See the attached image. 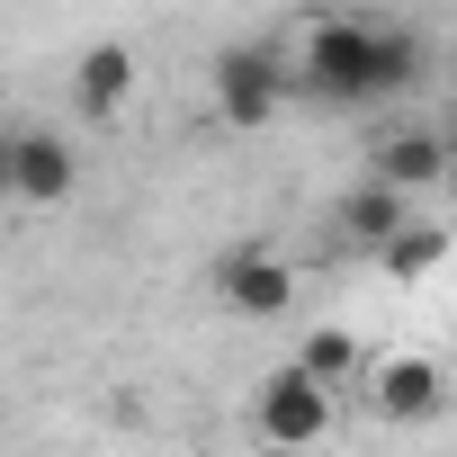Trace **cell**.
Returning <instances> with one entry per match:
<instances>
[{"instance_id":"cell-1","label":"cell","mask_w":457,"mask_h":457,"mask_svg":"<svg viewBox=\"0 0 457 457\" xmlns=\"http://www.w3.org/2000/svg\"><path fill=\"white\" fill-rule=\"evenodd\" d=\"M287 81L314 90V99H332V108H368V99H386V90H377V19H314L305 46H296V72H287Z\"/></svg>"},{"instance_id":"cell-2","label":"cell","mask_w":457,"mask_h":457,"mask_svg":"<svg viewBox=\"0 0 457 457\" xmlns=\"http://www.w3.org/2000/svg\"><path fill=\"white\" fill-rule=\"evenodd\" d=\"M252 430H261V448H296V457H314L323 430H332V395H323L314 377H296V368H270L261 395H252Z\"/></svg>"},{"instance_id":"cell-3","label":"cell","mask_w":457,"mask_h":457,"mask_svg":"<svg viewBox=\"0 0 457 457\" xmlns=\"http://www.w3.org/2000/svg\"><path fill=\"white\" fill-rule=\"evenodd\" d=\"M287 99V63L270 46H224L215 54V117L224 126H270Z\"/></svg>"},{"instance_id":"cell-4","label":"cell","mask_w":457,"mask_h":457,"mask_svg":"<svg viewBox=\"0 0 457 457\" xmlns=\"http://www.w3.org/2000/svg\"><path fill=\"white\" fill-rule=\"evenodd\" d=\"M368 179H377V188H395V197L412 206L421 188H439V179H448V135H439V126H386V135L368 144Z\"/></svg>"},{"instance_id":"cell-5","label":"cell","mask_w":457,"mask_h":457,"mask_svg":"<svg viewBox=\"0 0 457 457\" xmlns=\"http://www.w3.org/2000/svg\"><path fill=\"white\" fill-rule=\"evenodd\" d=\"M215 296L234 305V314H252V323H270V314H287L296 305V261H278V252H224L215 261Z\"/></svg>"},{"instance_id":"cell-6","label":"cell","mask_w":457,"mask_h":457,"mask_svg":"<svg viewBox=\"0 0 457 457\" xmlns=\"http://www.w3.org/2000/svg\"><path fill=\"white\" fill-rule=\"evenodd\" d=\"M368 403L395 430H421V421L448 412V377H439V359H377L368 368Z\"/></svg>"},{"instance_id":"cell-7","label":"cell","mask_w":457,"mask_h":457,"mask_svg":"<svg viewBox=\"0 0 457 457\" xmlns=\"http://www.w3.org/2000/svg\"><path fill=\"white\" fill-rule=\"evenodd\" d=\"M81 188V153L63 144V135H19L10 126V197H28V206H63Z\"/></svg>"},{"instance_id":"cell-8","label":"cell","mask_w":457,"mask_h":457,"mask_svg":"<svg viewBox=\"0 0 457 457\" xmlns=\"http://www.w3.org/2000/svg\"><path fill=\"white\" fill-rule=\"evenodd\" d=\"M135 99V46H117V37H99V46H81V63H72V108L81 117H117Z\"/></svg>"},{"instance_id":"cell-9","label":"cell","mask_w":457,"mask_h":457,"mask_svg":"<svg viewBox=\"0 0 457 457\" xmlns=\"http://www.w3.org/2000/svg\"><path fill=\"white\" fill-rule=\"evenodd\" d=\"M377 261H386V287H421V278L448 261V224H439V215H403Z\"/></svg>"},{"instance_id":"cell-10","label":"cell","mask_w":457,"mask_h":457,"mask_svg":"<svg viewBox=\"0 0 457 457\" xmlns=\"http://www.w3.org/2000/svg\"><path fill=\"white\" fill-rule=\"evenodd\" d=\"M332 215H341V234H350L359 252H386V234H395V224H403L412 206H403L395 188H377V179H359V188H350V197H341Z\"/></svg>"},{"instance_id":"cell-11","label":"cell","mask_w":457,"mask_h":457,"mask_svg":"<svg viewBox=\"0 0 457 457\" xmlns=\"http://www.w3.org/2000/svg\"><path fill=\"white\" fill-rule=\"evenodd\" d=\"M296 377H314L323 395H332V377H350V368H368V350H359V332H341V323H323V332H305V350L287 359Z\"/></svg>"},{"instance_id":"cell-12","label":"cell","mask_w":457,"mask_h":457,"mask_svg":"<svg viewBox=\"0 0 457 457\" xmlns=\"http://www.w3.org/2000/svg\"><path fill=\"white\" fill-rule=\"evenodd\" d=\"M0 197H10V126H0Z\"/></svg>"},{"instance_id":"cell-13","label":"cell","mask_w":457,"mask_h":457,"mask_svg":"<svg viewBox=\"0 0 457 457\" xmlns=\"http://www.w3.org/2000/svg\"><path fill=\"white\" fill-rule=\"evenodd\" d=\"M261 457H296V448H261Z\"/></svg>"}]
</instances>
